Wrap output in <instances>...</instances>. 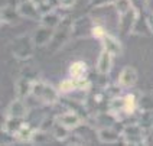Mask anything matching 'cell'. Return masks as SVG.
<instances>
[{"label": "cell", "instance_id": "277c9868", "mask_svg": "<svg viewBox=\"0 0 153 146\" xmlns=\"http://www.w3.org/2000/svg\"><path fill=\"white\" fill-rule=\"evenodd\" d=\"M121 139L124 142V145L128 146H139L145 145L146 140V133L145 127L139 123H133V124H127L121 130Z\"/></svg>", "mask_w": 153, "mask_h": 146}, {"label": "cell", "instance_id": "8992f818", "mask_svg": "<svg viewBox=\"0 0 153 146\" xmlns=\"http://www.w3.org/2000/svg\"><path fill=\"white\" fill-rule=\"evenodd\" d=\"M53 35H55V29L53 28L41 23V26L33 32L32 38H33V42L36 46H45L49 42H52Z\"/></svg>", "mask_w": 153, "mask_h": 146}, {"label": "cell", "instance_id": "484cf974", "mask_svg": "<svg viewBox=\"0 0 153 146\" xmlns=\"http://www.w3.org/2000/svg\"><path fill=\"white\" fill-rule=\"evenodd\" d=\"M114 7L117 10V13L119 15H124V13H127L130 9H133V0H116L114 3Z\"/></svg>", "mask_w": 153, "mask_h": 146}, {"label": "cell", "instance_id": "7c38bea8", "mask_svg": "<svg viewBox=\"0 0 153 146\" xmlns=\"http://www.w3.org/2000/svg\"><path fill=\"white\" fill-rule=\"evenodd\" d=\"M93 22L87 16L79 17L75 23H72V35L75 36H88L93 31Z\"/></svg>", "mask_w": 153, "mask_h": 146}, {"label": "cell", "instance_id": "9c48e42d", "mask_svg": "<svg viewBox=\"0 0 153 146\" xmlns=\"http://www.w3.org/2000/svg\"><path fill=\"white\" fill-rule=\"evenodd\" d=\"M100 41H101V43H102V49L108 51L110 54H113L114 57L121 55V52H123V45H121V42H120L117 38H114V36L110 34H105Z\"/></svg>", "mask_w": 153, "mask_h": 146}, {"label": "cell", "instance_id": "ffe728a7", "mask_svg": "<svg viewBox=\"0 0 153 146\" xmlns=\"http://www.w3.org/2000/svg\"><path fill=\"white\" fill-rule=\"evenodd\" d=\"M41 22H42L43 25L51 26V28H53V29H56V28L62 23V17H61V15H58V12L51 10V12H48V13L42 15Z\"/></svg>", "mask_w": 153, "mask_h": 146}, {"label": "cell", "instance_id": "52a82bcc", "mask_svg": "<svg viewBox=\"0 0 153 146\" xmlns=\"http://www.w3.org/2000/svg\"><path fill=\"white\" fill-rule=\"evenodd\" d=\"M17 10L20 16L26 17V19H32V20H39L42 19V13L39 12L38 6L35 4L32 0H22L17 4Z\"/></svg>", "mask_w": 153, "mask_h": 146}, {"label": "cell", "instance_id": "ba28073f", "mask_svg": "<svg viewBox=\"0 0 153 146\" xmlns=\"http://www.w3.org/2000/svg\"><path fill=\"white\" fill-rule=\"evenodd\" d=\"M137 81V71L133 67H124L121 69L117 80V86L120 88H130L136 84Z\"/></svg>", "mask_w": 153, "mask_h": 146}, {"label": "cell", "instance_id": "4dcf8cb0", "mask_svg": "<svg viewBox=\"0 0 153 146\" xmlns=\"http://www.w3.org/2000/svg\"><path fill=\"white\" fill-rule=\"evenodd\" d=\"M59 3H61V7L69 9L75 4V0H59Z\"/></svg>", "mask_w": 153, "mask_h": 146}, {"label": "cell", "instance_id": "3957f363", "mask_svg": "<svg viewBox=\"0 0 153 146\" xmlns=\"http://www.w3.org/2000/svg\"><path fill=\"white\" fill-rule=\"evenodd\" d=\"M32 95L35 98H38L41 103L46 104V106H52L56 104L59 100V93L56 91L55 87L51 84L45 83L42 80H35L32 84Z\"/></svg>", "mask_w": 153, "mask_h": 146}, {"label": "cell", "instance_id": "d6986e66", "mask_svg": "<svg viewBox=\"0 0 153 146\" xmlns=\"http://www.w3.org/2000/svg\"><path fill=\"white\" fill-rule=\"evenodd\" d=\"M19 16L20 15H19L17 7H13L10 4L1 7V23H15Z\"/></svg>", "mask_w": 153, "mask_h": 146}, {"label": "cell", "instance_id": "1f68e13d", "mask_svg": "<svg viewBox=\"0 0 153 146\" xmlns=\"http://www.w3.org/2000/svg\"><path fill=\"white\" fill-rule=\"evenodd\" d=\"M46 3H48V4H49L52 9H56L58 6H61L59 0H46Z\"/></svg>", "mask_w": 153, "mask_h": 146}, {"label": "cell", "instance_id": "f546056e", "mask_svg": "<svg viewBox=\"0 0 153 146\" xmlns=\"http://www.w3.org/2000/svg\"><path fill=\"white\" fill-rule=\"evenodd\" d=\"M143 10L147 12V15H153V0H145Z\"/></svg>", "mask_w": 153, "mask_h": 146}, {"label": "cell", "instance_id": "7a4b0ae2", "mask_svg": "<svg viewBox=\"0 0 153 146\" xmlns=\"http://www.w3.org/2000/svg\"><path fill=\"white\" fill-rule=\"evenodd\" d=\"M35 42L33 38L29 36V35H20L15 38L12 42H10V51L13 54V57L19 61H26L29 58H32L33 55V49H35Z\"/></svg>", "mask_w": 153, "mask_h": 146}, {"label": "cell", "instance_id": "8fae6325", "mask_svg": "<svg viewBox=\"0 0 153 146\" xmlns=\"http://www.w3.org/2000/svg\"><path fill=\"white\" fill-rule=\"evenodd\" d=\"M55 120L62 123L65 127H68L69 130L75 129L78 127L79 124H81V116H79V113L76 112H68V113H62V114H58L56 117H55Z\"/></svg>", "mask_w": 153, "mask_h": 146}, {"label": "cell", "instance_id": "e0dca14e", "mask_svg": "<svg viewBox=\"0 0 153 146\" xmlns=\"http://www.w3.org/2000/svg\"><path fill=\"white\" fill-rule=\"evenodd\" d=\"M119 119L116 114H113L111 112L108 113H102V114H98L97 119H95V123H97V127L101 129V127H111L114 126L116 123H119Z\"/></svg>", "mask_w": 153, "mask_h": 146}, {"label": "cell", "instance_id": "cb8c5ba5", "mask_svg": "<svg viewBox=\"0 0 153 146\" xmlns=\"http://www.w3.org/2000/svg\"><path fill=\"white\" fill-rule=\"evenodd\" d=\"M78 90V83H76V78H67V80H62L59 84V91L64 94H69L72 91Z\"/></svg>", "mask_w": 153, "mask_h": 146}, {"label": "cell", "instance_id": "83f0119b", "mask_svg": "<svg viewBox=\"0 0 153 146\" xmlns=\"http://www.w3.org/2000/svg\"><path fill=\"white\" fill-rule=\"evenodd\" d=\"M107 34V31L104 29V26L101 25H94L93 26V31H91V36L97 38V39H101L104 35Z\"/></svg>", "mask_w": 153, "mask_h": 146}, {"label": "cell", "instance_id": "5b68a950", "mask_svg": "<svg viewBox=\"0 0 153 146\" xmlns=\"http://www.w3.org/2000/svg\"><path fill=\"white\" fill-rule=\"evenodd\" d=\"M137 15H139V9L133 7L130 9L127 13L120 15V23H119V31L121 35H127L133 32V28L136 23Z\"/></svg>", "mask_w": 153, "mask_h": 146}, {"label": "cell", "instance_id": "44dd1931", "mask_svg": "<svg viewBox=\"0 0 153 146\" xmlns=\"http://www.w3.org/2000/svg\"><path fill=\"white\" fill-rule=\"evenodd\" d=\"M87 71H88V67L84 61H75L69 67V75L72 78H82L87 75Z\"/></svg>", "mask_w": 153, "mask_h": 146}, {"label": "cell", "instance_id": "4fadbf2b", "mask_svg": "<svg viewBox=\"0 0 153 146\" xmlns=\"http://www.w3.org/2000/svg\"><path fill=\"white\" fill-rule=\"evenodd\" d=\"M98 139L102 143H116L121 139V132L116 130L114 126L101 127V129H98Z\"/></svg>", "mask_w": 153, "mask_h": 146}, {"label": "cell", "instance_id": "4316f807", "mask_svg": "<svg viewBox=\"0 0 153 146\" xmlns=\"http://www.w3.org/2000/svg\"><path fill=\"white\" fill-rule=\"evenodd\" d=\"M65 145H85V142L82 140L81 136H76V135H69L68 138L64 140Z\"/></svg>", "mask_w": 153, "mask_h": 146}, {"label": "cell", "instance_id": "d6a6232c", "mask_svg": "<svg viewBox=\"0 0 153 146\" xmlns=\"http://www.w3.org/2000/svg\"><path fill=\"white\" fill-rule=\"evenodd\" d=\"M147 20H149V28H150V32L153 35V15H147Z\"/></svg>", "mask_w": 153, "mask_h": 146}, {"label": "cell", "instance_id": "9a60e30c", "mask_svg": "<svg viewBox=\"0 0 153 146\" xmlns=\"http://www.w3.org/2000/svg\"><path fill=\"white\" fill-rule=\"evenodd\" d=\"M131 34L140 35V36H146L147 34L152 35L150 28H149V20H147V17H146L143 10H139V15H137L136 23H134V28H133V32Z\"/></svg>", "mask_w": 153, "mask_h": 146}, {"label": "cell", "instance_id": "5bb4252c", "mask_svg": "<svg viewBox=\"0 0 153 146\" xmlns=\"http://www.w3.org/2000/svg\"><path fill=\"white\" fill-rule=\"evenodd\" d=\"M27 109H26L25 103H23V98H15L12 103L9 104L7 109V116L9 117H16V119H25Z\"/></svg>", "mask_w": 153, "mask_h": 146}, {"label": "cell", "instance_id": "ac0fdd59", "mask_svg": "<svg viewBox=\"0 0 153 146\" xmlns=\"http://www.w3.org/2000/svg\"><path fill=\"white\" fill-rule=\"evenodd\" d=\"M51 133H52V136H53V139H56L59 142H64L69 136V129L65 127L62 123H59V121H56L53 119V123H52V126H51Z\"/></svg>", "mask_w": 153, "mask_h": 146}, {"label": "cell", "instance_id": "603a6c76", "mask_svg": "<svg viewBox=\"0 0 153 146\" xmlns=\"http://www.w3.org/2000/svg\"><path fill=\"white\" fill-rule=\"evenodd\" d=\"M35 130L36 129H32L29 124H23L20 129L17 130V133L15 135V139L17 142H30L32 140V136H33Z\"/></svg>", "mask_w": 153, "mask_h": 146}, {"label": "cell", "instance_id": "d4e9b609", "mask_svg": "<svg viewBox=\"0 0 153 146\" xmlns=\"http://www.w3.org/2000/svg\"><path fill=\"white\" fill-rule=\"evenodd\" d=\"M139 109L142 112H153V95H140L139 97Z\"/></svg>", "mask_w": 153, "mask_h": 146}, {"label": "cell", "instance_id": "2e32d148", "mask_svg": "<svg viewBox=\"0 0 153 146\" xmlns=\"http://www.w3.org/2000/svg\"><path fill=\"white\" fill-rule=\"evenodd\" d=\"M35 80L26 77H20L16 81V94L19 98H25L29 94H32V84Z\"/></svg>", "mask_w": 153, "mask_h": 146}, {"label": "cell", "instance_id": "f1b7e54d", "mask_svg": "<svg viewBox=\"0 0 153 146\" xmlns=\"http://www.w3.org/2000/svg\"><path fill=\"white\" fill-rule=\"evenodd\" d=\"M116 0H90L88 1V6L90 7H102V6H107V4H111L114 3Z\"/></svg>", "mask_w": 153, "mask_h": 146}, {"label": "cell", "instance_id": "6da1fadb", "mask_svg": "<svg viewBox=\"0 0 153 146\" xmlns=\"http://www.w3.org/2000/svg\"><path fill=\"white\" fill-rule=\"evenodd\" d=\"M137 109H139V97L134 94L114 97L110 100V104H108V112L116 114L119 120H121L126 116H131Z\"/></svg>", "mask_w": 153, "mask_h": 146}, {"label": "cell", "instance_id": "30bf717a", "mask_svg": "<svg viewBox=\"0 0 153 146\" xmlns=\"http://www.w3.org/2000/svg\"><path fill=\"white\" fill-rule=\"evenodd\" d=\"M113 58H114L113 54L102 49L98 55V60H97V67H95L97 72L101 74V75H107L111 71V67H113Z\"/></svg>", "mask_w": 153, "mask_h": 146}, {"label": "cell", "instance_id": "7402d4cb", "mask_svg": "<svg viewBox=\"0 0 153 146\" xmlns=\"http://www.w3.org/2000/svg\"><path fill=\"white\" fill-rule=\"evenodd\" d=\"M52 138H53L52 133L49 135L45 129H36L33 133V136H32L30 143H33V145H48V143H51Z\"/></svg>", "mask_w": 153, "mask_h": 146}]
</instances>
